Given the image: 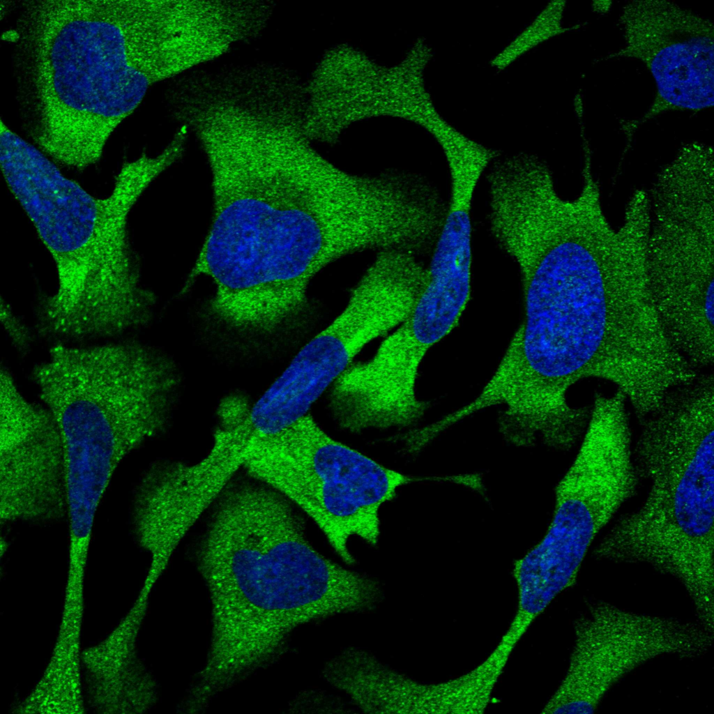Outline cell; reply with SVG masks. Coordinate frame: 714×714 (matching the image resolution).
<instances>
[{"instance_id":"obj_11","label":"cell","mask_w":714,"mask_h":714,"mask_svg":"<svg viewBox=\"0 0 714 714\" xmlns=\"http://www.w3.org/2000/svg\"><path fill=\"white\" fill-rule=\"evenodd\" d=\"M618 24L625 43L595 62L631 59L642 61L656 86L647 112L621 119L630 141L646 122L667 112H699L713 106V23L671 1H631L622 8Z\"/></svg>"},{"instance_id":"obj_9","label":"cell","mask_w":714,"mask_h":714,"mask_svg":"<svg viewBox=\"0 0 714 714\" xmlns=\"http://www.w3.org/2000/svg\"><path fill=\"white\" fill-rule=\"evenodd\" d=\"M423 287L420 271L408 259L378 254L342 312L301 348L255 402L256 409L282 428L308 414L367 344L405 319Z\"/></svg>"},{"instance_id":"obj_7","label":"cell","mask_w":714,"mask_h":714,"mask_svg":"<svg viewBox=\"0 0 714 714\" xmlns=\"http://www.w3.org/2000/svg\"><path fill=\"white\" fill-rule=\"evenodd\" d=\"M32 375L40 399L53 416L115 426L147 441L169 427L183 385L172 357L136 340L56 343Z\"/></svg>"},{"instance_id":"obj_13","label":"cell","mask_w":714,"mask_h":714,"mask_svg":"<svg viewBox=\"0 0 714 714\" xmlns=\"http://www.w3.org/2000/svg\"><path fill=\"white\" fill-rule=\"evenodd\" d=\"M56 423L63 446L68 557L86 560L96 512L112 478L144 443L113 427L73 420Z\"/></svg>"},{"instance_id":"obj_12","label":"cell","mask_w":714,"mask_h":714,"mask_svg":"<svg viewBox=\"0 0 714 714\" xmlns=\"http://www.w3.org/2000/svg\"><path fill=\"white\" fill-rule=\"evenodd\" d=\"M1 523L66 515L63 446L50 411L29 402L1 367Z\"/></svg>"},{"instance_id":"obj_14","label":"cell","mask_w":714,"mask_h":714,"mask_svg":"<svg viewBox=\"0 0 714 714\" xmlns=\"http://www.w3.org/2000/svg\"><path fill=\"white\" fill-rule=\"evenodd\" d=\"M146 609L135 603L107 639L82 653L89 697L104 713H141L157 697L151 676L139 661L136 639Z\"/></svg>"},{"instance_id":"obj_1","label":"cell","mask_w":714,"mask_h":714,"mask_svg":"<svg viewBox=\"0 0 714 714\" xmlns=\"http://www.w3.org/2000/svg\"><path fill=\"white\" fill-rule=\"evenodd\" d=\"M199 145L213 212L187 288L206 276L219 305L283 316L310 304V283L322 269L371 248L376 208L366 175L336 167L265 123L210 134Z\"/></svg>"},{"instance_id":"obj_16","label":"cell","mask_w":714,"mask_h":714,"mask_svg":"<svg viewBox=\"0 0 714 714\" xmlns=\"http://www.w3.org/2000/svg\"><path fill=\"white\" fill-rule=\"evenodd\" d=\"M82 616L83 600L66 598L55 648L42 677L50 686L68 690L81 685L79 637Z\"/></svg>"},{"instance_id":"obj_17","label":"cell","mask_w":714,"mask_h":714,"mask_svg":"<svg viewBox=\"0 0 714 714\" xmlns=\"http://www.w3.org/2000/svg\"><path fill=\"white\" fill-rule=\"evenodd\" d=\"M564 1L549 2L533 22L521 31L491 61L498 69H503L538 45L558 35L579 29L585 24L564 26Z\"/></svg>"},{"instance_id":"obj_8","label":"cell","mask_w":714,"mask_h":714,"mask_svg":"<svg viewBox=\"0 0 714 714\" xmlns=\"http://www.w3.org/2000/svg\"><path fill=\"white\" fill-rule=\"evenodd\" d=\"M648 194L647 274L661 322L678 331L713 317V160L679 153L658 172Z\"/></svg>"},{"instance_id":"obj_2","label":"cell","mask_w":714,"mask_h":714,"mask_svg":"<svg viewBox=\"0 0 714 714\" xmlns=\"http://www.w3.org/2000/svg\"><path fill=\"white\" fill-rule=\"evenodd\" d=\"M11 34L23 131L77 170L100 160L153 85L206 66L218 47L197 0L23 1Z\"/></svg>"},{"instance_id":"obj_4","label":"cell","mask_w":714,"mask_h":714,"mask_svg":"<svg viewBox=\"0 0 714 714\" xmlns=\"http://www.w3.org/2000/svg\"><path fill=\"white\" fill-rule=\"evenodd\" d=\"M639 420L633 456L648 483L593 550L601 561L643 564L678 581L697 615L714 611V377L671 389Z\"/></svg>"},{"instance_id":"obj_15","label":"cell","mask_w":714,"mask_h":714,"mask_svg":"<svg viewBox=\"0 0 714 714\" xmlns=\"http://www.w3.org/2000/svg\"><path fill=\"white\" fill-rule=\"evenodd\" d=\"M446 218L432 250L430 279L448 288L471 292V207L479 181L473 173L453 172Z\"/></svg>"},{"instance_id":"obj_3","label":"cell","mask_w":714,"mask_h":714,"mask_svg":"<svg viewBox=\"0 0 714 714\" xmlns=\"http://www.w3.org/2000/svg\"><path fill=\"white\" fill-rule=\"evenodd\" d=\"M178 158L170 146L155 155L143 153L123 164L109 195L97 197L24 139L3 147L5 180L56 268V290L38 310L42 333L68 340L107 338L149 324L156 298L142 282L128 216Z\"/></svg>"},{"instance_id":"obj_19","label":"cell","mask_w":714,"mask_h":714,"mask_svg":"<svg viewBox=\"0 0 714 714\" xmlns=\"http://www.w3.org/2000/svg\"><path fill=\"white\" fill-rule=\"evenodd\" d=\"M611 3L609 1H595L593 6L595 8L594 10L598 13H605L609 10Z\"/></svg>"},{"instance_id":"obj_6","label":"cell","mask_w":714,"mask_h":714,"mask_svg":"<svg viewBox=\"0 0 714 714\" xmlns=\"http://www.w3.org/2000/svg\"><path fill=\"white\" fill-rule=\"evenodd\" d=\"M243 468L308 515L348 565L351 538L375 545L379 512L418 478L386 467L327 434L308 413L264 440Z\"/></svg>"},{"instance_id":"obj_18","label":"cell","mask_w":714,"mask_h":714,"mask_svg":"<svg viewBox=\"0 0 714 714\" xmlns=\"http://www.w3.org/2000/svg\"><path fill=\"white\" fill-rule=\"evenodd\" d=\"M0 312L1 325L11 344L19 351H26L31 342V334L26 326L3 298L1 299Z\"/></svg>"},{"instance_id":"obj_10","label":"cell","mask_w":714,"mask_h":714,"mask_svg":"<svg viewBox=\"0 0 714 714\" xmlns=\"http://www.w3.org/2000/svg\"><path fill=\"white\" fill-rule=\"evenodd\" d=\"M565 674L541 713H592L620 681L664 656L691 660L711 647L713 631L701 623L643 614L598 601L574 623Z\"/></svg>"},{"instance_id":"obj_5","label":"cell","mask_w":714,"mask_h":714,"mask_svg":"<svg viewBox=\"0 0 714 714\" xmlns=\"http://www.w3.org/2000/svg\"><path fill=\"white\" fill-rule=\"evenodd\" d=\"M209 593L211 631L197 687L218 696L286 653L298 627L361 612L370 598L363 573L326 558L298 533L275 545H257L197 565Z\"/></svg>"}]
</instances>
